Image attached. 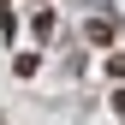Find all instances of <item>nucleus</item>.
Here are the masks:
<instances>
[{
  "mask_svg": "<svg viewBox=\"0 0 125 125\" xmlns=\"http://www.w3.org/2000/svg\"><path fill=\"white\" fill-rule=\"evenodd\" d=\"M107 72H113V77H125V54H113V60H107Z\"/></svg>",
  "mask_w": 125,
  "mask_h": 125,
  "instance_id": "1",
  "label": "nucleus"
}]
</instances>
